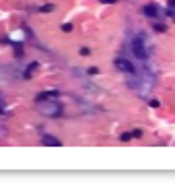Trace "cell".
<instances>
[{"label":"cell","mask_w":175,"mask_h":184,"mask_svg":"<svg viewBox=\"0 0 175 184\" xmlns=\"http://www.w3.org/2000/svg\"><path fill=\"white\" fill-rule=\"evenodd\" d=\"M132 52H134L138 58H146V50L142 46V40H134V42H132Z\"/></svg>","instance_id":"6da1fadb"},{"label":"cell","mask_w":175,"mask_h":184,"mask_svg":"<svg viewBox=\"0 0 175 184\" xmlns=\"http://www.w3.org/2000/svg\"><path fill=\"white\" fill-rule=\"evenodd\" d=\"M115 66H118L120 70H124V73H134V70H136V68L132 66V62H128L126 58H118V60H115Z\"/></svg>","instance_id":"7a4b0ae2"},{"label":"cell","mask_w":175,"mask_h":184,"mask_svg":"<svg viewBox=\"0 0 175 184\" xmlns=\"http://www.w3.org/2000/svg\"><path fill=\"white\" fill-rule=\"evenodd\" d=\"M52 97H58V91H44V93H37V101H49Z\"/></svg>","instance_id":"3957f363"},{"label":"cell","mask_w":175,"mask_h":184,"mask_svg":"<svg viewBox=\"0 0 175 184\" xmlns=\"http://www.w3.org/2000/svg\"><path fill=\"white\" fill-rule=\"evenodd\" d=\"M44 145H49V147H60L62 143H60L56 137H49V135H45V137H44Z\"/></svg>","instance_id":"277c9868"},{"label":"cell","mask_w":175,"mask_h":184,"mask_svg":"<svg viewBox=\"0 0 175 184\" xmlns=\"http://www.w3.org/2000/svg\"><path fill=\"white\" fill-rule=\"evenodd\" d=\"M144 15L155 17V15H157V6H155V4H146V6H144Z\"/></svg>","instance_id":"5b68a950"},{"label":"cell","mask_w":175,"mask_h":184,"mask_svg":"<svg viewBox=\"0 0 175 184\" xmlns=\"http://www.w3.org/2000/svg\"><path fill=\"white\" fill-rule=\"evenodd\" d=\"M37 66H39V64H37V62H33V64H29V68H27V73H25V75H27V77H29V75H31V73H33V70H35V68H37Z\"/></svg>","instance_id":"8992f818"},{"label":"cell","mask_w":175,"mask_h":184,"mask_svg":"<svg viewBox=\"0 0 175 184\" xmlns=\"http://www.w3.org/2000/svg\"><path fill=\"white\" fill-rule=\"evenodd\" d=\"M132 137H142V130H140V128H136V130H132Z\"/></svg>","instance_id":"52a82bcc"},{"label":"cell","mask_w":175,"mask_h":184,"mask_svg":"<svg viewBox=\"0 0 175 184\" xmlns=\"http://www.w3.org/2000/svg\"><path fill=\"white\" fill-rule=\"evenodd\" d=\"M62 29H64V31H72V25H70V23H64Z\"/></svg>","instance_id":"ba28073f"},{"label":"cell","mask_w":175,"mask_h":184,"mask_svg":"<svg viewBox=\"0 0 175 184\" xmlns=\"http://www.w3.org/2000/svg\"><path fill=\"white\" fill-rule=\"evenodd\" d=\"M148 106H150V108H159V101H157V99H150Z\"/></svg>","instance_id":"9c48e42d"},{"label":"cell","mask_w":175,"mask_h":184,"mask_svg":"<svg viewBox=\"0 0 175 184\" xmlns=\"http://www.w3.org/2000/svg\"><path fill=\"white\" fill-rule=\"evenodd\" d=\"M91 54V50H87V48H81V56H89Z\"/></svg>","instance_id":"30bf717a"},{"label":"cell","mask_w":175,"mask_h":184,"mask_svg":"<svg viewBox=\"0 0 175 184\" xmlns=\"http://www.w3.org/2000/svg\"><path fill=\"white\" fill-rule=\"evenodd\" d=\"M130 137H132V133H124V135H122V141H128Z\"/></svg>","instance_id":"8fae6325"},{"label":"cell","mask_w":175,"mask_h":184,"mask_svg":"<svg viewBox=\"0 0 175 184\" xmlns=\"http://www.w3.org/2000/svg\"><path fill=\"white\" fill-rule=\"evenodd\" d=\"M155 29H157V31H161V33H163V31H165V25H155Z\"/></svg>","instance_id":"7c38bea8"},{"label":"cell","mask_w":175,"mask_h":184,"mask_svg":"<svg viewBox=\"0 0 175 184\" xmlns=\"http://www.w3.org/2000/svg\"><path fill=\"white\" fill-rule=\"evenodd\" d=\"M169 6H171V8H175V0H169Z\"/></svg>","instance_id":"4fadbf2b"},{"label":"cell","mask_w":175,"mask_h":184,"mask_svg":"<svg viewBox=\"0 0 175 184\" xmlns=\"http://www.w3.org/2000/svg\"><path fill=\"white\" fill-rule=\"evenodd\" d=\"M101 2H105V4H111V2H113V0H101Z\"/></svg>","instance_id":"5bb4252c"}]
</instances>
